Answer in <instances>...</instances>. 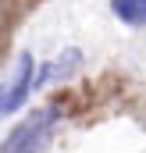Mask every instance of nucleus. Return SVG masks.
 Here are the masks:
<instances>
[{
  "label": "nucleus",
  "mask_w": 146,
  "mask_h": 153,
  "mask_svg": "<svg viewBox=\"0 0 146 153\" xmlns=\"http://www.w3.org/2000/svg\"><path fill=\"white\" fill-rule=\"evenodd\" d=\"M54 121H57V111H36L22 128H14L7 135L0 153H43L50 132H54Z\"/></svg>",
  "instance_id": "obj_1"
},
{
  "label": "nucleus",
  "mask_w": 146,
  "mask_h": 153,
  "mask_svg": "<svg viewBox=\"0 0 146 153\" xmlns=\"http://www.w3.org/2000/svg\"><path fill=\"white\" fill-rule=\"evenodd\" d=\"M32 85H36V75H32V57H29V53H22V57H18V64H14V71H11V78L0 85V121L22 107V100L29 96V89H32Z\"/></svg>",
  "instance_id": "obj_2"
},
{
  "label": "nucleus",
  "mask_w": 146,
  "mask_h": 153,
  "mask_svg": "<svg viewBox=\"0 0 146 153\" xmlns=\"http://www.w3.org/2000/svg\"><path fill=\"white\" fill-rule=\"evenodd\" d=\"M110 11L125 25H146V0H110Z\"/></svg>",
  "instance_id": "obj_3"
}]
</instances>
